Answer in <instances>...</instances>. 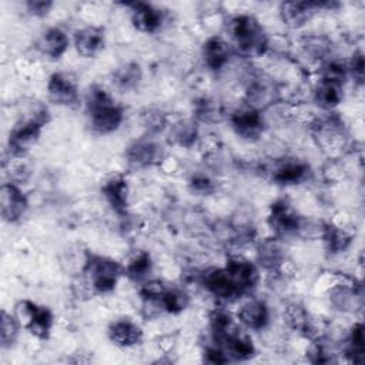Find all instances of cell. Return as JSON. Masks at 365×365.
<instances>
[{
	"mask_svg": "<svg viewBox=\"0 0 365 365\" xmlns=\"http://www.w3.org/2000/svg\"><path fill=\"white\" fill-rule=\"evenodd\" d=\"M345 352L352 362H362V358H364V327L361 322L354 325V328L351 329Z\"/></svg>",
	"mask_w": 365,
	"mask_h": 365,
	"instance_id": "83f0119b",
	"label": "cell"
},
{
	"mask_svg": "<svg viewBox=\"0 0 365 365\" xmlns=\"http://www.w3.org/2000/svg\"><path fill=\"white\" fill-rule=\"evenodd\" d=\"M131 21L134 27L144 33H154L163 23V14L158 9L147 3H131Z\"/></svg>",
	"mask_w": 365,
	"mask_h": 365,
	"instance_id": "4fadbf2b",
	"label": "cell"
},
{
	"mask_svg": "<svg viewBox=\"0 0 365 365\" xmlns=\"http://www.w3.org/2000/svg\"><path fill=\"white\" fill-rule=\"evenodd\" d=\"M259 262L269 269H275L282 265V252L275 241H265L258 248Z\"/></svg>",
	"mask_w": 365,
	"mask_h": 365,
	"instance_id": "4316f807",
	"label": "cell"
},
{
	"mask_svg": "<svg viewBox=\"0 0 365 365\" xmlns=\"http://www.w3.org/2000/svg\"><path fill=\"white\" fill-rule=\"evenodd\" d=\"M74 46L80 56L94 57L104 47V31L100 27L88 26L74 34Z\"/></svg>",
	"mask_w": 365,
	"mask_h": 365,
	"instance_id": "5bb4252c",
	"label": "cell"
},
{
	"mask_svg": "<svg viewBox=\"0 0 365 365\" xmlns=\"http://www.w3.org/2000/svg\"><path fill=\"white\" fill-rule=\"evenodd\" d=\"M127 157L135 165H150L160 160V148L154 143L143 140L128 148Z\"/></svg>",
	"mask_w": 365,
	"mask_h": 365,
	"instance_id": "7402d4cb",
	"label": "cell"
},
{
	"mask_svg": "<svg viewBox=\"0 0 365 365\" xmlns=\"http://www.w3.org/2000/svg\"><path fill=\"white\" fill-rule=\"evenodd\" d=\"M103 194L117 212H124L127 207V182L124 178L117 177L107 181L103 187Z\"/></svg>",
	"mask_w": 365,
	"mask_h": 365,
	"instance_id": "cb8c5ba5",
	"label": "cell"
},
{
	"mask_svg": "<svg viewBox=\"0 0 365 365\" xmlns=\"http://www.w3.org/2000/svg\"><path fill=\"white\" fill-rule=\"evenodd\" d=\"M307 51L314 54L315 57H321L327 53L328 50V44L324 41V38H318V37H309L307 38V43L304 44Z\"/></svg>",
	"mask_w": 365,
	"mask_h": 365,
	"instance_id": "836d02e7",
	"label": "cell"
},
{
	"mask_svg": "<svg viewBox=\"0 0 365 365\" xmlns=\"http://www.w3.org/2000/svg\"><path fill=\"white\" fill-rule=\"evenodd\" d=\"M121 274V267L106 257L91 255L84 265V277L87 285L96 292H110Z\"/></svg>",
	"mask_w": 365,
	"mask_h": 365,
	"instance_id": "3957f363",
	"label": "cell"
},
{
	"mask_svg": "<svg viewBox=\"0 0 365 365\" xmlns=\"http://www.w3.org/2000/svg\"><path fill=\"white\" fill-rule=\"evenodd\" d=\"M86 106L91 128L98 134L114 131L123 121L121 107L114 103L113 97L103 87H90L86 97Z\"/></svg>",
	"mask_w": 365,
	"mask_h": 365,
	"instance_id": "6da1fadb",
	"label": "cell"
},
{
	"mask_svg": "<svg viewBox=\"0 0 365 365\" xmlns=\"http://www.w3.org/2000/svg\"><path fill=\"white\" fill-rule=\"evenodd\" d=\"M37 47L43 54H46L48 57H53V58L60 57L68 47L67 34L58 27L47 29L40 36Z\"/></svg>",
	"mask_w": 365,
	"mask_h": 365,
	"instance_id": "d6986e66",
	"label": "cell"
},
{
	"mask_svg": "<svg viewBox=\"0 0 365 365\" xmlns=\"http://www.w3.org/2000/svg\"><path fill=\"white\" fill-rule=\"evenodd\" d=\"M268 222L278 235H289L301 230V220L284 200L272 204Z\"/></svg>",
	"mask_w": 365,
	"mask_h": 365,
	"instance_id": "8fae6325",
	"label": "cell"
},
{
	"mask_svg": "<svg viewBox=\"0 0 365 365\" xmlns=\"http://www.w3.org/2000/svg\"><path fill=\"white\" fill-rule=\"evenodd\" d=\"M48 97L56 104L61 106H73L78 101L77 93V81L70 73H54L47 84Z\"/></svg>",
	"mask_w": 365,
	"mask_h": 365,
	"instance_id": "8992f818",
	"label": "cell"
},
{
	"mask_svg": "<svg viewBox=\"0 0 365 365\" xmlns=\"http://www.w3.org/2000/svg\"><path fill=\"white\" fill-rule=\"evenodd\" d=\"M145 124L148 128L151 130H160L161 125L164 124V115L158 111H154V113H150L145 115Z\"/></svg>",
	"mask_w": 365,
	"mask_h": 365,
	"instance_id": "8d00e7d4",
	"label": "cell"
},
{
	"mask_svg": "<svg viewBox=\"0 0 365 365\" xmlns=\"http://www.w3.org/2000/svg\"><path fill=\"white\" fill-rule=\"evenodd\" d=\"M29 13L33 16H44L51 7L50 1H43V0H34V1H27L26 3Z\"/></svg>",
	"mask_w": 365,
	"mask_h": 365,
	"instance_id": "d590c367",
	"label": "cell"
},
{
	"mask_svg": "<svg viewBox=\"0 0 365 365\" xmlns=\"http://www.w3.org/2000/svg\"><path fill=\"white\" fill-rule=\"evenodd\" d=\"M238 319L251 329H262L269 319V312L265 302L259 299H250L241 305Z\"/></svg>",
	"mask_w": 365,
	"mask_h": 365,
	"instance_id": "2e32d148",
	"label": "cell"
},
{
	"mask_svg": "<svg viewBox=\"0 0 365 365\" xmlns=\"http://www.w3.org/2000/svg\"><path fill=\"white\" fill-rule=\"evenodd\" d=\"M47 121V111H34L30 117L20 120L10 133L9 147L14 155H23L37 141L43 124Z\"/></svg>",
	"mask_w": 365,
	"mask_h": 365,
	"instance_id": "277c9868",
	"label": "cell"
},
{
	"mask_svg": "<svg viewBox=\"0 0 365 365\" xmlns=\"http://www.w3.org/2000/svg\"><path fill=\"white\" fill-rule=\"evenodd\" d=\"M140 67L137 64H125L114 73V83L118 88H133L140 80Z\"/></svg>",
	"mask_w": 365,
	"mask_h": 365,
	"instance_id": "f546056e",
	"label": "cell"
},
{
	"mask_svg": "<svg viewBox=\"0 0 365 365\" xmlns=\"http://www.w3.org/2000/svg\"><path fill=\"white\" fill-rule=\"evenodd\" d=\"M171 137L181 145H190L195 140V128L190 123H180L171 130Z\"/></svg>",
	"mask_w": 365,
	"mask_h": 365,
	"instance_id": "d6a6232c",
	"label": "cell"
},
{
	"mask_svg": "<svg viewBox=\"0 0 365 365\" xmlns=\"http://www.w3.org/2000/svg\"><path fill=\"white\" fill-rule=\"evenodd\" d=\"M21 325L19 324L17 318L11 314H7L6 311L1 312V324H0V335H1V345L10 346L19 334V328Z\"/></svg>",
	"mask_w": 365,
	"mask_h": 365,
	"instance_id": "1f68e13d",
	"label": "cell"
},
{
	"mask_svg": "<svg viewBox=\"0 0 365 365\" xmlns=\"http://www.w3.org/2000/svg\"><path fill=\"white\" fill-rule=\"evenodd\" d=\"M228 33L235 47L247 56H259L267 48V37L261 24L248 14H240L230 20Z\"/></svg>",
	"mask_w": 365,
	"mask_h": 365,
	"instance_id": "7a4b0ae2",
	"label": "cell"
},
{
	"mask_svg": "<svg viewBox=\"0 0 365 365\" xmlns=\"http://www.w3.org/2000/svg\"><path fill=\"white\" fill-rule=\"evenodd\" d=\"M342 84L341 81L321 77L315 88V101L322 108H332L342 100Z\"/></svg>",
	"mask_w": 365,
	"mask_h": 365,
	"instance_id": "44dd1931",
	"label": "cell"
},
{
	"mask_svg": "<svg viewBox=\"0 0 365 365\" xmlns=\"http://www.w3.org/2000/svg\"><path fill=\"white\" fill-rule=\"evenodd\" d=\"M225 269L228 271L240 295H242L247 291H250L251 288H254L259 278L257 267L252 262H250L248 259L241 258V257L230 258L227 261Z\"/></svg>",
	"mask_w": 365,
	"mask_h": 365,
	"instance_id": "52a82bcc",
	"label": "cell"
},
{
	"mask_svg": "<svg viewBox=\"0 0 365 365\" xmlns=\"http://www.w3.org/2000/svg\"><path fill=\"white\" fill-rule=\"evenodd\" d=\"M202 284L217 298L230 299L240 297V292L237 291L225 267L207 269L202 274Z\"/></svg>",
	"mask_w": 365,
	"mask_h": 365,
	"instance_id": "30bf717a",
	"label": "cell"
},
{
	"mask_svg": "<svg viewBox=\"0 0 365 365\" xmlns=\"http://www.w3.org/2000/svg\"><path fill=\"white\" fill-rule=\"evenodd\" d=\"M349 70H351L354 78H355L358 83H362V80H364V57H362V53L358 51V53H355V54L352 56Z\"/></svg>",
	"mask_w": 365,
	"mask_h": 365,
	"instance_id": "e575fe53",
	"label": "cell"
},
{
	"mask_svg": "<svg viewBox=\"0 0 365 365\" xmlns=\"http://www.w3.org/2000/svg\"><path fill=\"white\" fill-rule=\"evenodd\" d=\"M19 324L27 328L37 338H47L51 324L53 315L46 307H38L30 301H20L16 305V314Z\"/></svg>",
	"mask_w": 365,
	"mask_h": 365,
	"instance_id": "5b68a950",
	"label": "cell"
},
{
	"mask_svg": "<svg viewBox=\"0 0 365 365\" xmlns=\"http://www.w3.org/2000/svg\"><path fill=\"white\" fill-rule=\"evenodd\" d=\"M230 44L218 36L210 37L202 47L205 64L212 70H221L230 60Z\"/></svg>",
	"mask_w": 365,
	"mask_h": 365,
	"instance_id": "e0dca14e",
	"label": "cell"
},
{
	"mask_svg": "<svg viewBox=\"0 0 365 365\" xmlns=\"http://www.w3.org/2000/svg\"><path fill=\"white\" fill-rule=\"evenodd\" d=\"M110 339L118 346H133L141 341L143 332L137 324L130 319H120L111 324L108 329Z\"/></svg>",
	"mask_w": 365,
	"mask_h": 365,
	"instance_id": "ac0fdd59",
	"label": "cell"
},
{
	"mask_svg": "<svg viewBox=\"0 0 365 365\" xmlns=\"http://www.w3.org/2000/svg\"><path fill=\"white\" fill-rule=\"evenodd\" d=\"M160 304H161V308L165 309L167 312L177 314L188 305V295L182 289H177V288L168 289L167 288V291L164 292V295L160 299Z\"/></svg>",
	"mask_w": 365,
	"mask_h": 365,
	"instance_id": "f1b7e54d",
	"label": "cell"
},
{
	"mask_svg": "<svg viewBox=\"0 0 365 365\" xmlns=\"http://www.w3.org/2000/svg\"><path fill=\"white\" fill-rule=\"evenodd\" d=\"M284 317H285V321L287 324L295 329V331H299V332H304L305 328H307V324L309 321V314L298 304H291L285 308V312H284Z\"/></svg>",
	"mask_w": 365,
	"mask_h": 365,
	"instance_id": "4dcf8cb0",
	"label": "cell"
},
{
	"mask_svg": "<svg viewBox=\"0 0 365 365\" xmlns=\"http://www.w3.org/2000/svg\"><path fill=\"white\" fill-rule=\"evenodd\" d=\"M124 269L131 279L134 281L144 279L151 271V258L147 252L138 251L133 257H130Z\"/></svg>",
	"mask_w": 365,
	"mask_h": 365,
	"instance_id": "484cf974",
	"label": "cell"
},
{
	"mask_svg": "<svg viewBox=\"0 0 365 365\" xmlns=\"http://www.w3.org/2000/svg\"><path fill=\"white\" fill-rule=\"evenodd\" d=\"M325 6V3L318 1H287L281 4L279 13L287 26L297 29L304 26L321 7Z\"/></svg>",
	"mask_w": 365,
	"mask_h": 365,
	"instance_id": "ba28073f",
	"label": "cell"
},
{
	"mask_svg": "<svg viewBox=\"0 0 365 365\" xmlns=\"http://www.w3.org/2000/svg\"><path fill=\"white\" fill-rule=\"evenodd\" d=\"M192 187L197 191H208L210 187H211V182L205 177H200V178H195L192 181Z\"/></svg>",
	"mask_w": 365,
	"mask_h": 365,
	"instance_id": "74e56055",
	"label": "cell"
},
{
	"mask_svg": "<svg viewBox=\"0 0 365 365\" xmlns=\"http://www.w3.org/2000/svg\"><path fill=\"white\" fill-rule=\"evenodd\" d=\"M322 238H324L327 248L331 252H341V251L346 250L352 241V237H351V234L346 232V230H344L342 227L334 225V224L325 225L322 228Z\"/></svg>",
	"mask_w": 365,
	"mask_h": 365,
	"instance_id": "d4e9b609",
	"label": "cell"
},
{
	"mask_svg": "<svg viewBox=\"0 0 365 365\" xmlns=\"http://www.w3.org/2000/svg\"><path fill=\"white\" fill-rule=\"evenodd\" d=\"M221 348L227 354L228 359L232 358L237 361H242V359H248L254 355L252 341L247 335L241 334L240 331L235 332L230 339H227Z\"/></svg>",
	"mask_w": 365,
	"mask_h": 365,
	"instance_id": "603a6c76",
	"label": "cell"
},
{
	"mask_svg": "<svg viewBox=\"0 0 365 365\" xmlns=\"http://www.w3.org/2000/svg\"><path fill=\"white\" fill-rule=\"evenodd\" d=\"M231 124L240 135L245 138H254L262 131L264 120L261 117L259 110L247 104L244 107L237 108L231 114Z\"/></svg>",
	"mask_w": 365,
	"mask_h": 365,
	"instance_id": "9c48e42d",
	"label": "cell"
},
{
	"mask_svg": "<svg viewBox=\"0 0 365 365\" xmlns=\"http://www.w3.org/2000/svg\"><path fill=\"white\" fill-rule=\"evenodd\" d=\"M1 215L6 221H17L27 208V200L19 187L14 184H3L0 188Z\"/></svg>",
	"mask_w": 365,
	"mask_h": 365,
	"instance_id": "7c38bea8",
	"label": "cell"
},
{
	"mask_svg": "<svg viewBox=\"0 0 365 365\" xmlns=\"http://www.w3.org/2000/svg\"><path fill=\"white\" fill-rule=\"evenodd\" d=\"M309 168L305 163L298 160H282L277 161L274 164V168L271 170L272 180L279 184H297L302 181Z\"/></svg>",
	"mask_w": 365,
	"mask_h": 365,
	"instance_id": "9a60e30c",
	"label": "cell"
},
{
	"mask_svg": "<svg viewBox=\"0 0 365 365\" xmlns=\"http://www.w3.org/2000/svg\"><path fill=\"white\" fill-rule=\"evenodd\" d=\"M331 301L341 311H355L361 307V292L351 284H336L331 289Z\"/></svg>",
	"mask_w": 365,
	"mask_h": 365,
	"instance_id": "ffe728a7",
	"label": "cell"
}]
</instances>
